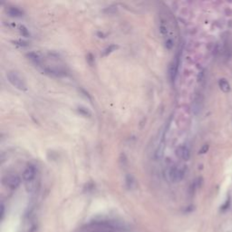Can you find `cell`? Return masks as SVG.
<instances>
[{"instance_id": "obj_4", "label": "cell", "mask_w": 232, "mask_h": 232, "mask_svg": "<svg viewBox=\"0 0 232 232\" xmlns=\"http://www.w3.org/2000/svg\"><path fill=\"white\" fill-rule=\"evenodd\" d=\"M82 232H115L114 229L108 225L103 224H96L88 227L87 228H84Z\"/></svg>"}, {"instance_id": "obj_11", "label": "cell", "mask_w": 232, "mask_h": 232, "mask_svg": "<svg viewBox=\"0 0 232 232\" xmlns=\"http://www.w3.org/2000/svg\"><path fill=\"white\" fill-rule=\"evenodd\" d=\"M27 57L28 59H30L32 62L35 65H39L41 63V56L38 53H35V52H32V53H29L27 54Z\"/></svg>"}, {"instance_id": "obj_1", "label": "cell", "mask_w": 232, "mask_h": 232, "mask_svg": "<svg viewBox=\"0 0 232 232\" xmlns=\"http://www.w3.org/2000/svg\"><path fill=\"white\" fill-rule=\"evenodd\" d=\"M7 79L9 81V83L15 86L17 89L21 90V91H27V86L26 82L24 81V79L21 77V75L18 74L17 72L15 71H10L7 73Z\"/></svg>"}, {"instance_id": "obj_7", "label": "cell", "mask_w": 232, "mask_h": 232, "mask_svg": "<svg viewBox=\"0 0 232 232\" xmlns=\"http://www.w3.org/2000/svg\"><path fill=\"white\" fill-rule=\"evenodd\" d=\"M7 15L11 17H20L23 16V12L17 7L11 6L7 9Z\"/></svg>"}, {"instance_id": "obj_13", "label": "cell", "mask_w": 232, "mask_h": 232, "mask_svg": "<svg viewBox=\"0 0 232 232\" xmlns=\"http://www.w3.org/2000/svg\"><path fill=\"white\" fill-rule=\"evenodd\" d=\"M78 112H79L82 115L86 116V117H90V116L92 115L89 110H88L87 108H85V107H79V108H78Z\"/></svg>"}, {"instance_id": "obj_8", "label": "cell", "mask_w": 232, "mask_h": 232, "mask_svg": "<svg viewBox=\"0 0 232 232\" xmlns=\"http://www.w3.org/2000/svg\"><path fill=\"white\" fill-rule=\"evenodd\" d=\"M218 86L223 93H228L230 91V84L224 78L218 80Z\"/></svg>"}, {"instance_id": "obj_10", "label": "cell", "mask_w": 232, "mask_h": 232, "mask_svg": "<svg viewBox=\"0 0 232 232\" xmlns=\"http://www.w3.org/2000/svg\"><path fill=\"white\" fill-rule=\"evenodd\" d=\"M178 65H179V62L172 64V65L170 66V77L172 82H174L176 79V75L178 73Z\"/></svg>"}, {"instance_id": "obj_2", "label": "cell", "mask_w": 232, "mask_h": 232, "mask_svg": "<svg viewBox=\"0 0 232 232\" xmlns=\"http://www.w3.org/2000/svg\"><path fill=\"white\" fill-rule=\"evenodd\" d=\"M3 183L6 187L10 188L12 190H15L20 185L21 179L19 178V176H17L16 174H10V175H6L4 177Z\"/></svg>"}, {"instance_id": "obj_16", "label": "cell", "mask_w": 232, "mask_h": 232, "mask_svg": "<svg viewBox=\"0 0 232 232\" xmlns=\"http://www.w3.org/2000/svg\"><path fill=\"white\" fill-rule=\"evenodd\" d=\"M165 46H166V48L167 49H169V50H170L172 48V46H173V42H172V39H167L166 40V42H165Z\"/></svg>"}, {"instance_id": "obj_15", "label": "cell", "mask_w": 232, "mask_h": 232, "mask_svg": "<svg viewBox=\"0 0 232 232\" xmlns=\"http://www.w3.org/2000/svg\"><path fill=\"white\" fill-rule=\"evenodd\" d=\"M160 31H161V33L163 34V35H165L167 33H168V29H167V27L164 25L163 24V22H162L161 23V26H160Z\"/></svg>"}, {"instance_id": "obj_14", "label": "cell", "mask_w": 232, "mask_h": 232, "mask_svg": "<svg viewBox=\"0 0 232 232\" xmlns=\"http://www.w3.org/2000/svg\"><path fill=\"white\" fill-rule=\"evenodd\" d=\"M19 30H20V33L23 36H26V37H28L29 36V32L27 30V28L25 27V26H21L19 27Z\"/></svg>"}, {"instance_id": "obj_3", "label": "cell", "mask_w": 232, "mask_h": 232, "mask_svg": "<svg viewBox=\"0 0 232 232\" xmlns=\"http://www.w3.org/2000/svg\"><path fill=\"white\" fill-rule=\"evenodd\" d=\"M169 179L170 181L172 182H178L180 180H181L184 177L185 174V170H179L177 167L173 166L172 168H170V170H169Z\"/></svg>"}, {"instance_id": "obj_17", "label": "cell", "mask_w": 232, "mask_h": 232, "mask_svg": "<svg viewBox=\"0 0 232 232\" xmlns=\"http://www.w3.org/2000/svg\"><path fill=\"white\" fill-rule=\"evenodd\" d=\"M208 150H209V145L208 144H204L202 147H201V149L200 150V154H203V153H206L207 152H208Z\"/></svg>"}, {"instance_id": "obj_5", "label": "cell", "mask_w": 232, "mask_h": 232, "mask_svg": "<svg viewBox=\"0 0 232 232\" xmlns=\"http://www.w3.org/2000/svg\"><path fill=\"white\" fill-rule=\"evenodd\" d=\"M35 175H36V170L34 166L28 165L23 172V179L27 182H32L34 180Z\"/></svg>"}, {"instance_id": "obj_12", "label": "cell", "mask_w": 232, "mask_h": 232, "mask_svg": "<svg viewBox=\"0 0 232 232\" xmlns=\"http://www.w3.org/2000/svg\"><path fill=\"white\" fill-rule=\"evenodd\" d=\"M117 48H118V45H111L108 46L107 48H105V49L103 51L102 55H103V56H107V55H109L111 53H113V51H115Z\"/></svg>"}, {"instance_id": "obj_6", "label": "cell", "mask_w": 232, "mask_h": 232, "mask_svg": "<svg viewBox=\"0 0 232 232\" xmlns=\"http://www.w3.org/2000/svg\"><path fill=\"white\" fill-rule=\"evenodd\" d=\"M177 152V155L180 157V158H182L184 161H189L190 158V149L187 147V146L183 145V146H180V147L177 149L176 151Z\"/></svg>"}, {"instance_id": "obj_9", "label": "cell", "mask_w": 232, "mask_h": 232, "mask_svg": "<svg viewBox=\"0 0 232 232\" xmlns=\"http://www.w3.org/2000/svg\"><path fill=\"white\" fill-rule=\"evenodd\" d=\"M125 183H126V187L128 188V190H133L134 188L136 187V181L134 180V178L128 174L125 177Z\"/></svg>"}]
</instances>
